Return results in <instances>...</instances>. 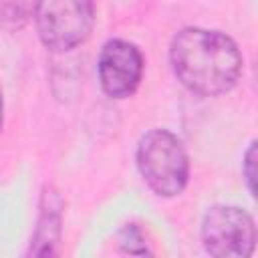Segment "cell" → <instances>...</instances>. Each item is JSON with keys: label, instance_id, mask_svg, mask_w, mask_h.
<instances>
[{"label": "cell", "instance_id": "cell-7", "mask_svg": "<svg viewBox=\"0 0 258 258\" xmlns=\"http://www.w3.org/2000/svg\"><path fill=\"white\" fill-rule=\"evenodd\" d=\"M119 244H121L123 252H129V254H149L145 236H143V232L135 224H129V226H125L121 230Z\"/></svg>", "mask_w": 258, "mask_h": 258}, {"label": "cell", "instance_id": "cell-3", "mask_svg": "<svg viewBox=\"0 0 258 258\" xmlns=\"http://www.w3.org/2000/svg\"><path fill=\"white\" fill-rule=\"evenodd\" d=\"M36 32L50 50L64 52L83 44L95 22L93 0H38L34 6Z\"/></svg>", "mask_w": 258, "mask_h": 258}, {"label": "cell", "instance_id": "cell-10", "mask_svg": "<svg viewBox=\"0 0 258 258\" xmlns=\"http://www.w3.org/2000/svg\"><path fill=\"white\" fill-rule=\"evenodd\" d=\"M0 127H2V89H0Z\"/></svg>", "mask_w": 258, "mask_h": 258}, {"label": "cell", "instance_id": "cell-6", "mask_svg": "<svg viewBox=\"0 0 258 258\" xmlns=\"http://www.w3.org/2000/svg\"><path fill=\"white\" fill-rule=\"evenodd\" d=\"M46 200V208H42L40 212V220L36 226V234H34V244L30 246V254L36 256H44V254H52L54 252V244L58 242V234H60V204L56 200L54 194H44Z\"/></svg>", "mask_w": 258, "mask_h": 258}, {"label": "cell", "instance_id": "cell-8", "mask_svg": "<svg viewBox=\"0 0 258 258\" xmlns=\"http://www.w3.org/2000/svg\"><path fill=\"white\" fill-rule=\"evenodd\" d=\"M28 0H4V18L12 22V26H22L28 14Z\"/></svg>", "mask_w": 258, "mask_h": 258}, {"label": "cell", "instance_id": "cell-1", "mask_svg": "<svg viewBox=\"0 0 258 258\" xmlns=\"http://www.w3.org/2000/svg\"><path fill=\"white\" fill-rule=\"evenodd\" d=\"M169 60L177 81L202 97L234 89L244 64L238 44L228 34L208 28L179 30L171 40Z\"/></svg>", "mask_w": 258, "mask_h": 258}, {"label": "cell", "instance_id": "cell-5", "mask_svg": "<svg viewBox=\"0 0 258 258\" xmlns=\"http://www.w3.org/2000/svg\"><path fill=\"white\" fill-rule=\"evenodd\" d=\"M143 67V54L133 42L121 38L105 42L97 64L103 91L113 99L131 97L141 83Z\"/></svg>", "mask_w": 258, "mask_h": 258}, {"label": "cell", "instance_id": "cell-2", "mask_svg": "<svg viewBox=\"0 0 258 258\" xmlns=\"http://www.w3.org/2000/svg\"><path fill=\"white\" fill-rule=\"evenodd\" d=\"M137 167L145 183L163 198L179 196L189 177L183 143L167 129L147 131L137 145Z\"/></svg>", "mask_w": 258, "mask_h": 258}, {"label": "cell", "instance_id": "cell-4", "mask_svg": "<svg viewBox=\"0 0 258 258\" xmlns=\"http://www.w3.org/2000/svg\"><path fill=\"white\" fill-rule=\"evenodd\" d=\"M202 242L212 256L246 258L256 246L254 220L238 206H214L204 216Z\"/></svg>", "mask_w": 258, "mask_h": 258}, {"label": "cell", "instance_id": "cell-9", "mask_svg": "<svg viewBox=\"0 0 258 258\" xmlns=\"http://www.w3.org/2000/svg\"><path fill=\"white\" fill-rule=\"evenodd\" d=\"M254 153H256V143L252 141L246 155H244V177L248 183V191L254 196Z\"/></svg>", "mask_w": 258, "mask_h": 258}]
</instances>
